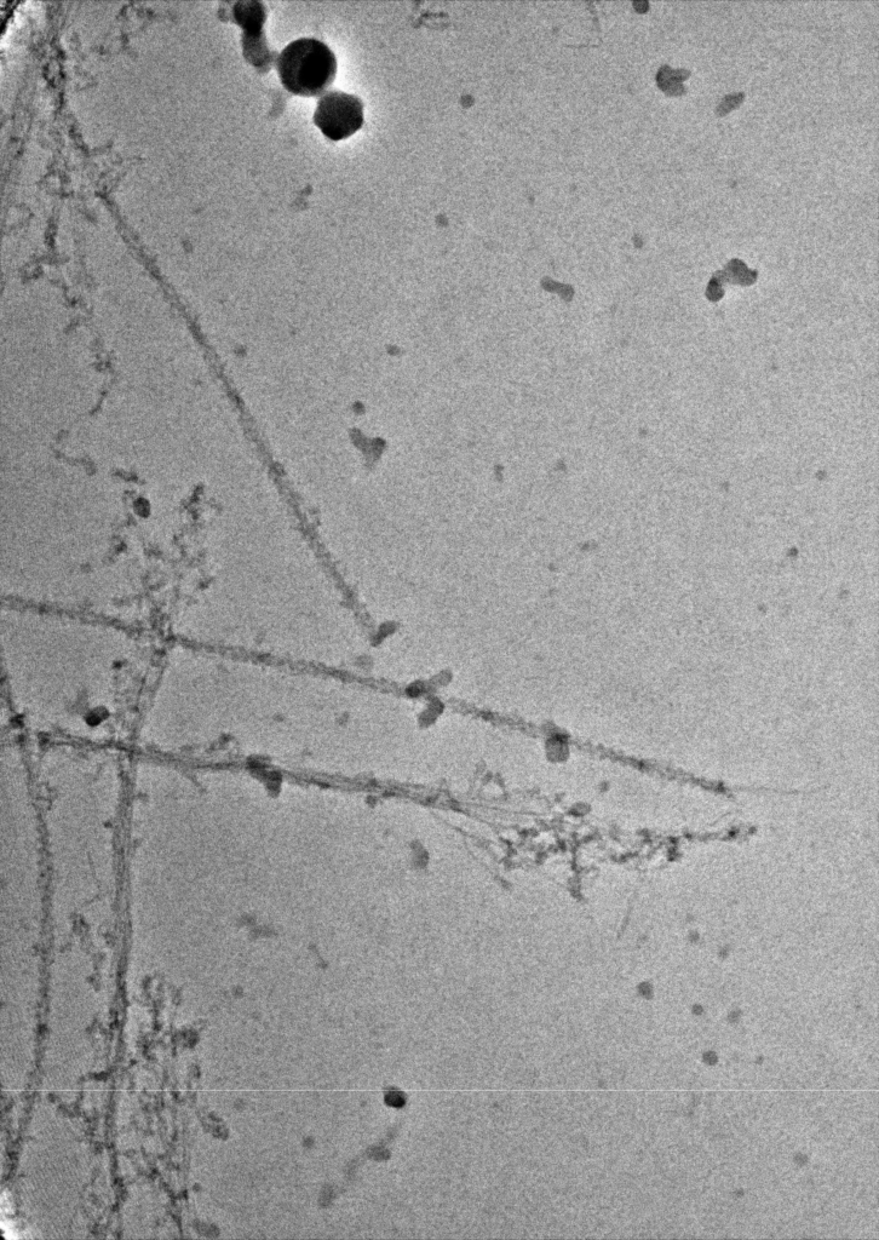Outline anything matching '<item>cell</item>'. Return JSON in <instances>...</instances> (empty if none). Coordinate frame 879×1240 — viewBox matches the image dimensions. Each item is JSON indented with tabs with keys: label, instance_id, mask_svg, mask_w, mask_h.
Masks as SVG:
<instances>
[{
	"label": "cell",
	"instance_id": "1",
	"mask_svg": "<svg viewBox=\"0 0 879 1240\" xmlns=\"http://www.w3.org/2000/svg\"><path fill=\"white\" fill-rule=\"evenodd\" d=\"M277 68L281 84L293 95L324 94L337 76L336 55L329 45L315 38L293 40L281 51Z\"/></svg>",
	"mask_w": 879,
	"mask_h": 1240
},
{
	"label": "cell",
	"instance_id": "2",
	"mask_svg": "<svg viewBox=\"0 0 879 1240\" xmlns=\"http://www.w3.org/2000/svg\"><path fill=\"white\" fill-rule=\"evenodd\" d=\"M314 123L327 139L346 140L363 128L364 103L358 96L343 91H329L318 101Z\"/></svg>",
	"mask_w": 879,
	"mask_h": 1240
},
{
	"label": "cell",
	"instance_id": "3",
	"mask_svg": "<svg viewBox=\"0 0 879 1240\" xmlns=\"http://www.w3.org/2000/svg\"><path fill=\"white\" fill-rule=\"evenodd\" d=\"M689 76H691V72L687 70H672L671 67L665 65L660 68L657 80L660 88H662L665 93L670 95H683L686 94L687 91L686 86L683 85V80H686Z\"/></svg>",
	"mask_w": 879,
	"mask_h": 1240
},
{
	"label": "cell",
	"instance_id": "4",
	"mask_svg": "<svg viewBox=\"0 0 879 1240\" xmlns=\"http://www.w3.org/2000/svg\"><path fill=\"white\" fill-rule=\"evenodd\" d=\"M744 99H745L744 93H737V94L727 95L723 97V100L721 101L720 105H718L717 107V113L720 114V116H723V114H726L729 111H732V109L737 108L740 105V103L744 101Z\"/></svg>",
	"mask_w": 879,
	"mask_h": 1240
}]
</instances>
